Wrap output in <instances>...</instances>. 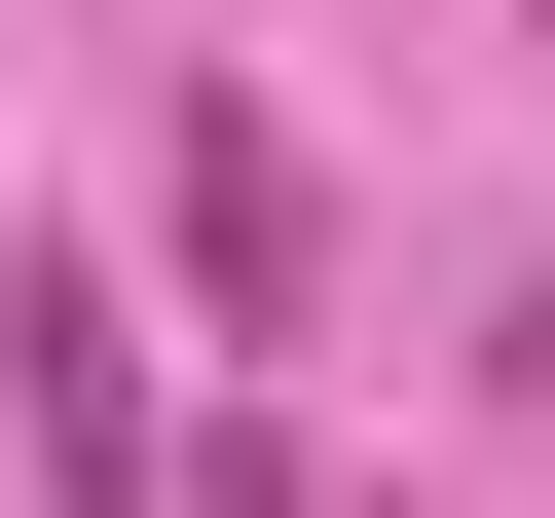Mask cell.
<instances>
[{
	"instance_id": "1",
	"label": "cell",
	"mask_w": 555,
	"mask_h": 518,
	"mask_svg": "<svg viewBox=\"0 0 555 518\" xmlns=\"http://www.w3.org/2000/svg\"><path fill=\"white\" fill-rule=\"evenodd\" d=\"M0 444H38V518H149V444H185V407H149V297H112L75 222L0 259Z\"/></svg>"
},
{
	"instance_id": "2",
	"label": "cell",
	"mask_w": 555,
	"mask_h": 518,
	"mask_svg": "<svg viewBox=\"0 0 555 518\" xmlns=\"http://www.w3.org/2000/svg\"><path fill=\"white\" fill-rule=\"evenodd\" d=\"M149 222H185V334H297V297H334V185H297V112H259V75L149 112Z\"/></svg>"
},
{
	"instance_id": "3",
	"label": "cell",
	"mask_w": 555,
	"mask_h": 518,
	"mask_svg": "<svg viewBox=\"0 0 555 518\" xmlns=\"http://www.w3.org/2000/svg\"><path fill=\"white\" fill-rule=\"evenodd\" d=\"M518 75H555V0H518Z\"/></svg>"
}]
</instances>
